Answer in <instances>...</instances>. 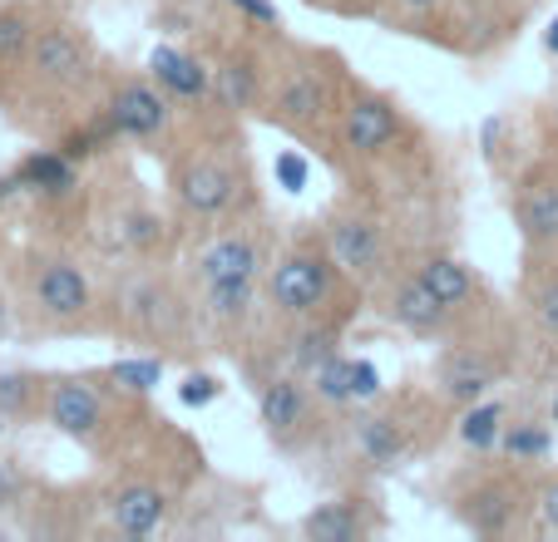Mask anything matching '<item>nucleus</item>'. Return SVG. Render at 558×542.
Returning <instances> with one entry per match:
<instances>
[{
	"mask_svg": "<svg viewBox=\"0 0 558 542\" xmlns=\"http://www.w3.org/2000/svg\"><path fill=\"white\" fill-rule=\"evenodd\" d=\"M331 276H337V261L316 257V251H292V257L277 261V271H272V301L282 306L287 316H312L327 306Z\"/></svg>",
	"mask_w": 558,
	"mask_h": 542,
	"instance_id": "1",
	"label": "nucleus"
},
{
	"mask_svg": "<svg viewBox=\"0 0 558 542\" xmlns=\"http://www.w3.org/2000/svg\"><path fill=\"white\" fill-rule=\"evenodd\" d=\"M169 124V104L158 89H148L144 79H129L114 89L109 99V134L119 138H154L158 128Z\"/></svg>",
	"mask_w": 558,
	"mask_h": 542,
	"instance_id": "2",
	"label": "nucleus"
},
{
	"mask_svg": "<svg viewBox=\"0 0 558 542\" xmlns=\"http://www.w3.org/2000/svg\"><path fill=\"white\" fill-rule=\"evenodd\" d=\"M396 134H401V114L380 95L356 99L347 109V119H341V138H347L351 153H380V148L396 144Z\"/></svg>",
	"mask_w": 558,
	"mask_h": 542,
	"instance_id": "3",
	"label": "nucleus"
},
{
	"mask_svg": "<svg viewBox=\"0 0 558 542\" xmlns=\"http://www.w3.org/2000/svg\"><path fill=\"white\" fill-rule=\"evenodd\" d=\"M50 424L70 439H89L105 424V399L89 380H54L50 385Z\"/></svg>",
	"mask_w": 558,
	"mask_h": 542,
	"instance_id": "4",
	"label": "nucleus"
},
{
	"mask_svg": "<svg viewBox=\"0 0 558 542\" xmlns=\"http://www.w3.org/2000/svg\"><path fill=\"white\" fill-rule=\"evenodd\" d=\"M31 64L45 84H80L89 70V50L74 30H60V25H54V30H40L31 40Z\"/></svg>",
	"mask_w": 558,
	"mask_h": 542,
	"instance_id": "5",
	"label": "nucleus"
},
{
	"mask_svg": "<svg viewBox=\"0 0 558 542\" xmlns=\"http://www.w3.org/2000/svg\"><path fill=\"white\" fill-rule=\"evenodd\" d=\"M232 173L218 163V158H189V163L179 168V198L189 212H198V218H213V212H222L232 202Z\"/></svg>",
	"mask_w": 558,
	"mask_h": 542,
	"instance_id": "6",
	"label": "nucleus"
},
{
	"mask_svg": "<svg viewBox=\"0 0 558 542\" xmlns=\"http://www.w3.org/2000/svg\"><path fill=\"white\" fill-rule=\"evenodd\" d=\"M35 301H40V311L54 316V321H70V316H80L89 306L85 271L70 267V261H45L40 276H35Z\"/></svg>",
	"mask_w": 558,
	"mask_h": 542,
	"instance_id": "7",
	"label": "nucleus"
},
{
	"mask_svg": "<svg viewBox=\"0 0 558 542\" xmlns=\"http://www.w3.org/2000/svg\"><path fill=\"white\" fill-rule=\"evenodd\" d=\"M163 513L169 498L154 489V483H124V489L109 498V522H114L124 538H154L163 528Z\"/></svg>",
	"mask_w": 558,
	"mask_h": 542,
	"instance_id": "8",
	"label": "nucleus"
},
{
	"mask_svg": "<svg viewBox=\"0 0 558 542\" xmlns=\"http://www.w3.org/2000/svg\"><path fill=\"white\" fill-rule=\"evenodd\" d=\"M376 528H380V518H366L361 498H331V503H322V508H312L302 518V532L312 542H361Z\"/></svg>",
	"mask_w": 558,
	"mask_h": 542,
	"instance_id": "9",
	"label": "nucleus"
},
{
	"mask_svg": "<svg viewBox=\"0 0 558 542\" xmlns=\"http://www.w3.org/2000/svg\"><path fill=\"white\" fill-rule=\"evenodd\" d=\"M386 311H390V321L405 325V331L430 335V331H440V325H445V311H450V306H445L440 296L421 282V276H405V282H396Z\"/></svg>",
	"mask_w": 558,
	"mask_h": 542,
	"instance_id": "10",
	"label": "nucleus"
},
{
	"mask_svg": "<svg viewBox=\"0 0 558 542\" xmlns=\"http://www.w3.org/2000/svg\"><path fill=\"white\" fill-rule=\"evenodd\" d=\"M257 267H263V257H257L253 242H247V237H222V242H213V247L198 257V282L203 286L253 282Z\"/></svg>",
	"mask_w": 558,
	"mask_h": 542,
	"instance_id": "11",
	"label": "nucleus"
},
{
	"mask_svg": "<svg viewBox=\"0 0 558 542\" xmlns=\"http://www.w3.org/2000/svg\"><path fill=\"white\" fill-rule=\"evenodd\" d=\"M327 242H331V261L341 271H371L380 261V232L366 218H337Z\"/></svg>",
	"mask_w": 558,
	"mask_h": 542,
	"instance_id": "12",
	"label": "nucleus"
},
{
	"mask_svg": "<svg viewBox=\"0 0 558 542\" xmlns=\"http://www.w3.org/2000/svg\"><path fill=\"white\" fill-rule=\"evenodd\" d=\"M327 109V84L316 79L312 70H292L277 89V119L282 124H316Z\"/></svg>",
	"mask_w": 558,
	"mask_h": 542,
	"instance_id": "13",
	"label": "nucleus"
},
{
	"mask_svg": "<svg viewBox=\"0 0 558 542\" xmlns=\"http://www.w3.org/2000/svg\"><path fill=\"white\" fill-rule=\"evenodd\" d=\"M440 385H445V395L450 399L474 405V399L495 385V366H489L485 355H474V350H454L450 360L440 366Z\"/></svg>",
	"mask_w": 558,
	"mask_h": 542,
	"instance_id": "14",
	"label": "nucleus"
},
{
	"mask_svg": "<svg viewBox=\"0 0 558 542\" xmlns=\"http://www.w3.org/2000/svg\"><path fill=\"white\" fill-rule=\"evenodd\" d=\"M148 70H154L158 84L179 99H203L213 89L208 74H203V64L189 60V54H179V50H169V45H158V50L148 54Z\"/></svg>",
	"mask_w": 558,
	"mask_h": 542,
	"instance_id": "15",
	"label": "nucleus"
},
{
	"mask_svg": "<svg viewBox=\"0 0 558 542\" xmlns=\"http://www.w3.org/2000/svg\"><path fill=\"white\" fill-rule=\"evenodd\" d=\"M460 518H464V528L495 538V532H505L509 522H514V493L499 489V483H489V489H474L470 498L460 503Z\"/></svg>",
	"mask_w": 558,
	"mask_h": 542,
	"instance_id": "16",
	"label": "nucleus"
},
{
	"mask_svg": "<svg viewBox=\"0 0 558 542\" xmlns=\"http://www.w3.org/2000/svg\"><path fill=\"white\" fill-rule=\"evenodd\" d=\"M421 282L430 286L445 306H464L474 296V276H470V267H464L460 257H430L421 267Z\"/></svg>",
	"mask_w": 558,
	"mask_h": 542,
	"instance_id": "17",
	"label": "nucleus"
},
{
	"mask_svg": "<svg viewBox=\"0 0 558 542\" xmlns=\"http://www.w3.org/2000/svg\"><path fill=\"white\" fill-rule=\"evenodd\" d=\"M306 419V395L296 380H272V385L263 390V424L272 429V434H287V429H296Z\"/></svg>",
	"mask_w": 558,
	"mask_h": 542,
	"instance_id": "18",
	"label": "nucleus"
},
{
	"mask_svg": "<svg viewBox=\"0 0 558 542\" xmlns=\"http://www.w3.org/2000/svg\"><path fill=\"white\" fill-rule=\"evenodd\" d=\"M213 99L222 109H247L257 99V64L253 60H228L213 74Z\"/></svg>",
	"mask_w": 558,
	"mask_h": 542,
	"instance_id": "19",
	"label": "nucleus"
},
{
	"mask_svg": "<svg viewBox=\"0 0 558 542\" xmlns=\"http://www.w3.org/2000/svg\"><path fill=\"white\" fill-rule=\"evenodd\" d=\"M21 183H31L35 193H50V198L70 193V188H74V163H70V153H35V158H25Z\"/></svg>",
	"mask_w": 558,
	"mask_h": 542,
	"instance_id": "20",
	"label": "nucleus"
},
{
	"mask_svg": "<svg viewBox=\"0 0 558 542\" xmlns=\"http://www.w3.org/2000/svg\"><path fill=\"white\" fill-rule=\"evenodd\" d=\"M519 222H524V237H534V242L558 237V188L554 183L524 193V202H519Z\"/></svg>",
	"mask_w": 558,
	"mask_h": 542,
	"instance_id": "21",
	"label": "nucleus"
},
{
	"mask_svg": "<svg viewBox=\"0 0 558 542\" xmlns=\"http://www.w3.org/2000/svg\"><path fill=\"white\" fill-rule=\"evenodd\" d=\"M356 448L366 454L376 469H396V459H401V434H396V424L390 419H361L356 424Z\"/></svg>",
	"mask_w": 558,
	"mask_h": 542,
	"instance_id": "22",
	"label": "nucleus"
},
{
	"mask_svg": "<svg viewBox=\"0 0 558 542\" xmlns=\"http://www.w3.org/2000/svg\"><path fill=\"white\" fill-rule=\"evenodd\" d=\"M499 434H505V409L499 405H474L470 415L460 419V439L470 448H495Z\"/></svg>",
	"mask_w": 558,
	"mask_h": 542,
	"instance_id": "23",
	"label": "nucleus"
},
{
	"mask_svg": "<svg viewBox=\"0 0 558 542\" xmlns=\"http://www.w3.org/2000/svg\"><path fill=\"white\" fill-rule=\"evenodd\" d=\"M203 301L218 321H238L253 306V282H222V286H203Z\"/></svg>",
	"mask_w": 558,
	"mask_h": 542,
	"instance_id": "24",
	"label": "nucleus"
},
{
	"mask_svg": "<svg viewBox=\"0 0 558 542\" xmlns=\"http://www.w3.org/2000/svg\"><path fill=\"white\" fill-rule=\"evenodd\" d=\"M337 355V331H327V325H306L302 335H296V366L302 370H322Z\"/></svg>",
	"mask_w": 558,
	"mask_h": 542,
	"instance_id": "25",
	"label": "nucleus"
},
{
	"mask_svg": "<svg viewBox=\"0 0 558 542\" xmlns=\"http://www.w3.org/2000/svg\"><path fill=\"white\" fill-rule=\"evenodd\" d=\"M316 395L331 399V405H351L356 390H351V360L347 355H331L327 366L316 370Z\"/></svg>",
	"mask_w": 558,
	"mask_h": 542,
	"instance_id": "26",
	"label": "nucleus"
},
{
	"mask_svg": "<svg viewBox=\"0 0 558 542\" xmlns=\"http://www.w3.org/2000/svg\"><path fill=\"white\" fill-rule=\"evenodd\" d=\"M31 40H35V30H31L25 15H15V11L0 15V60H21V54H31Z\"/></svg>",
	"mask_w": 558,
	"mask_h": 542,
	"instance_id": "27",
	"label": "nucleus"
},
{
	"mask_svg": "<svg viewBox=\"0 0 558 542\" xmlns=\"http://www.w3.org/2000/svg\"><path fill=\"white\" fill-rule=\"evenodd\" d=\"M114 380L134 395H148V390L163 380V360H119L114 366Z\"/></svg>",
	"mask_w": 558,
	"mask_h": 542,
	"instance_id": "28",
	"label": "nucleus"
},
{
	"mask_svg": "<svg viewBox=\"0 0 558 542\" xmlns=\"http://www.w3.org/2000/svg\"><path fill=\"white\" fill-rule=\"evenodd\" d=\"M35 390H40L35 375H0V409L5 415H25L35 405Z\"/></svg>",
	"mask_w": 558,
	"mask_h": 542,
	"instance_id": "29",
	"label": "nucleus"
},
{
	"mask_svg": "<svg viewBox=\"0 0 558 542\" xmlns=\"http://www.w3.org/2000/svg\"><path fill=\"white\" fill-rule=\"evenodd\" d=\"M499 444H505L514 459H538V454H548V434H544V429H534V424L505 429V434H499Z\"/></svg>",
	"mask_w": 558,
	"mask_h": 542,
	"instance_id": "30",
	"label": "nucleus"
},
{
	"mask_svg": "<svg viewBox=\"0 0 558 542\" xmlns=\"http://www.w3.org/2000/svg\"><path fill=\"white\" fill-rule=\"evenodd\" d=\"M218 395H222V385H218V380H213V375H189V380H183V385H179V399H183V405H189V409L213 405V399H218Z\"/></svg>",
	"mask_w": 558,
	"mask_h": 542,
	"instance_id": "31",
	"label": "nucleus"
},
{
	"mask_svg": "<svg viewBox=\"0 0 558 542\" xmlns=\"http://www.w3.org/2000/svg\"><path fill=\"white\" fill-rule=\"evenodd\" d=\"M25 498V473L15 459H0V508H15Z\"/></svg>",
	"mask_w": 558,
	"mask_h": 542,
	"instance_id": "32",
	"label": "nucleus"
},
{
	"mask_svg": "<svg viewBox=\"0 0 558 542\" xmlns=\"http://www.w3.org/2000/svg\"><path fill=\"white\" fill-rule=\"evenodd\" d=\"M277 183L287 193H302L306 188V158L302 153H277Z\"/></svg>",
	"mask_w": 558,
	"mask_h": 542,
	"instance_id": "33",
	"label": "nucleus"
},
{
	"mask_svg": "<svg viewBox=\"0 0 558 542\" xmlns=\"http://www.w3.org/2000/svg\"><path fill=\"white\" fill-rule=\"evenodd\" d=\"M351 390H356V399H376L380 395V375L371 360H351Z\"/></svg>",
	"mask_w": 558,
	"mask_h": 542,
	"instance_id": "34",
	"label": "nucleus"
},
{
	"mask_svg": "<svg viewBox=\"0 0 558 542\" xmlns=\"http://www.w3.org/2000/svg\"><path fill=\"white\" fill-rule=\"evenodd\" d=\"M538 321H544L548 331L558 335V282H554V286H544V292H538Z\"/></svg>",
	"mask_w": 558,
	"mask_h": 542,
	"instance_id": "35",
	"label": "nucleus"
},
{
	"mask_svg": "<svg viewBox=\"0 0 558 542\" xmlns=\"http://www.w3.org/2000/svg\"><path fill=\"white\" fill-rule=\"evenodd\" d=\"M228 5H238V11L253 15V21H267V25L277 21V5H272V0H228Z\"/></svg>",
	"mask_w": 558,
	"mask_h": 542,
	"instance_id": "36",
	"label": "nucleus"
},
{
	"mask_svg": "<svg viewBox=\"0 0 558 542\" xmlns=\"http://www.w3.org/2000/svg\"><path fill=\"white\" fill-rule=\"evenodd\" d=\"M538 513H544L548 528H558V479L544 483V493H538Z\"/></svg>",
	"mask_w": 558,
	"mask_h": 542,
	"instance_id": "37",
	"label": "nucleus"
},
{
	"mask_svg": "<svg viewBox=\"0 0 558 542\" xmlns=\"http://www.w3.org/2000/svg\"><path fill=\"white\" fill-rule=\"evenodd\" d=\"M129 242H134V247H148V242H154V218H144V212H138L134 227H129Z\"/></svg>",
	"mask_w": 558,
	"mask_h": 542,
	"instance_id": "38",
	"label": "nucleus"
},
{
	"mask_svg": "<svg viewBox=\"0 0 558 542\" xmlns=\"http://www.w3.org/2000/svg\"><path fill=\"white\" fill-rule=\"evenodd\" d=\"M544 45H548V50H554V54H558V21H554V25H548V35H544Z\"/></svg>",
	"mask_w": 558,
	"mask_h": 542,
	"instance_id": "39",
	"label": "nucleus"
},
{
	"mask_svg": "<svg viewBox=\"0 0 558 542\" xmlns=\"http://www.w3.org/2000/svg\"><path fill=\"white\" fill-rule=\"evenodd\" d=\"M405 5H411V11H425V5H435V0H405Z\"/></svg>",
	"mask_w": 558,
	"mask_h": 542,
	"instance_id": "40",
	"label": "nucleus"
},
{
	"mask_svg": "<svg viewBox=\"0 0 558 542\" xmlns=\"http://www.w3.org/2000/svg\"><path fill=\"white\" fill-rule=\"evenodd\" d=\"M5 419H11V415H5V409H0V434H5Z\"/></svg>",
	"mask_w": 558,
	"mask_h": 542,
	"instance_id": "41",
	"label": "nucleus"
},
{
	"mask_svg": "<svg viewBox=\"0 0 558 542\" xmlns=\"http://www.w3.org/2000/svg\"><path fill=\"white\" fill-rule=\"evenodd\" d=\"M554 424H558V399H554Z\"/></svg>",
	"mask_w": 558,
	"mask_h": 542,
	"instance_id": "42",
	"label": "nucleus"
}]
</instances>
